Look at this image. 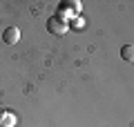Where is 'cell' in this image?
I'll return each instance as SVG.
<instances>
[{"mask_svg": "<svg viewBox=\"0 0 134 127\" xmlns=\"http://www.w3.org/2000/svg\"><path fill=\"white\" fill-rule=\"evenodd\" d=\"M78 14H81V2H60L56 16L60 20H65V22H69V20L78 18Z\"/></svg>", "mask_w": 134, "mask_h": 127, "instance_id": "obj_1", "label": "cell"}, {"mask_svg": "<svg viewBox=\"0 0 134 127\" xmlns=\"http://www.w3.org/2000/svg\"><path fill=\"white\" fill-rule=\"evenodd\" d=\"M47 29L54 33V36H65V33L69 31V22L60 20L58 16H52V18L47 20Z\"/></svg>", "mask_w": 134, "mask_h": 127, "instance_id": "obj_2", "label": "cell"}, {"mask_svg": "<svg viewBox=\"0 0 134 127\" xmlns=\"http://www.w3.org/2000/svg\"><path fill=\"white\" fill-rule=\"evenodd\" d=\"M2 40H5L7 45H16V42L20 40V29L18 27H7L5 33H2Z\"/></svg>", "mask_w": 134, "mask_h": 127, "instance_id": "obj_3", "label": "cell"}, {"mask_svg": "<svg viewBox=\"0 0 134 127\" xmlns=\"http://www.w3.org/2000/svg\"><path fill=\"white\" fill-rule=\"evenodd\" d=\"M0 125H2V127H16V125H18V118H16V114H11V112H2V114H0Z\"/></svg>", "mask_w": 134, "mask_h": 127, "instance_id": "obj_4", "label": "cell"}, {"mask_svg": "<svg viewBox=\"0 0 134 127\" xmlns=\"http://www.w3.org/2000/svg\"><path fill=\"white\" fill-rule=\"evenodd\" d=\"M121 58H123L125 62H134V45H125V47L121 49Z\"/></svg>", "mask_w": 134, "mask_h": 127, "instance_id": "obj_5", "label": "cell"}, {"mask_svg": "<svg viewBox=\"0 0 134 127\" xmlns=\"http://www.w3.org/2000/svg\"><path fill=\"white\" fill-rule=\"evenodd\" d=\"M74 27L81 29V27H83V20H81V18H74Z\"/></svg>", "mask_w": 134, "mask_h": 127, "instance_id": "obj_6", "label": "cell"}]
</instances>
